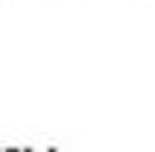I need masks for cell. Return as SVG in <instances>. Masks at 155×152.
Returning a JSON list of instances; mask_svg holds the SVG:
<instances>
[{
    "label": "cell",
    "instance_id": "3",
    "mask_svg": "<svg viewBox=\"0 0 155 152\" xmlns=\"http://www.w3.org/2000/svg\"><path fill=\"white\" fill-rule=\"evenodd\" d=\"M21 152H35V149H21Z\"/></svg>",
    "mask_w": 155,
    "mask_h": 152
},
{
    "label": "cell",
    "instance_id": "4",
    "mask_svg": "<svg viewBox=\"0 0 155 152\" xmlns=\"http://www.w3.org/2000/svg\"><path fill=\"white\" fill-rule=\"evenodd\" d=\"M0 152H3V149H0Z\"/></svg>",
    "mask_w": 155,
    "mask_h": 152
},
{
    "label": "cell",
    "instance_id": "1",
    "mask_svg": "<svg viewBox=\"0 0 155 152\" xmlns=\"http://www.w3.org/2000/svg\"><path fill=\"white\" fill-rule=\"evenodd\" d=\"M47 152H59V149H56V146H50V149H47Z\"/></svg>",
    "mask_w": 155,
    "mask_h": 152
},
{
    "label": "cell",
    "instance_id": "2",
    "mask_svg": "<svg viewBox=\"0 0 155 152\" xmlns=\"http://www.w3.org/2000/svg\"><path fill=\"white\" fill-rule=\"evenodd\" d=\"M3 152H21V149H3Z\"/></svg>",
    "mask_w": 155,
    "mask_h": 152
}]
</instances>
